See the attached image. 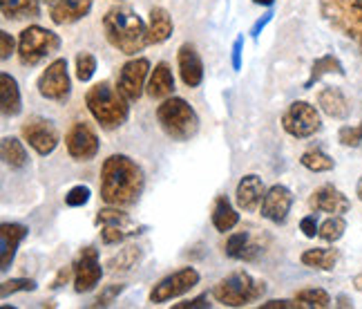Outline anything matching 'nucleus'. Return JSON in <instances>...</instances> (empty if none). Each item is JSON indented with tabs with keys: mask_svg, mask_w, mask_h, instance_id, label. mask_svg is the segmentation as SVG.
Returning a JSON list of instances; mask_svg holds the SVG:
<instances>
[{
	"mask_svg": "<svg viewBox=\"0 0 362 309\" xmlns=\"http://www.w3.org/2000/svg\"><path fill=\"white\" fill-rule=\"evenodd\" d=\"M282 128L286 135L296 137V139H309L322 128V119H320V112L315 106L309 101H293L280 119Z\"/></svg>",
	"mask_w": 362,
	"mask_h": 309,
	"instance_id": "8",
	"label": "nucleus"
},
{
	"mask_svg": "<svg viewBox=\"0 0 362 309\" xmlns=\"http://www.w3.org/2000/svg\"><path fill=\"white\" fill-rule=\"evenodd\" d=\"M141 256H144V251L134 247V245H128L125 249H121L117 256H112L107 260V269L112 271V274H119V271H130L132 266H136L139 262H141Z\"/></svg>",
	"mask_w": 362,
	"mask_h": 309,
	"instance_id": "31",
	"label": "nucleus"
},
{
	"mask_svg": "<svg viewBox=\"0 0 362 309\" xmlns=\"http://www.w3.org/2000/svg\"><path fill=\"white\" fill-rule=\"evenodd\" d=\"M38 285L36 280L32 278H11V280H5L3 285H0V298H9L11 293H18V291H34Z\"/></svg>",
	"mask_w": 362,
	"mask_h": 309,
	"instance_id": "38",
	"label": "nucleus"
},
{
	"mask_svg": "<svg viewBox=\"0 0 362 309\" xmlns=\"http://www.w3.org/2000/svg\"><path fill=\"white\" fill-rule=\"evenodd\" d=\"M300 164L311 173H329L336 168V162H333L325 150L320 148H309L306 152H302Z\"/></svg>",
	"mask_w": 362,
	"mask_h": 309,
	"instance_id": "32",
	"label": "nucleus"
},
{
	"mask_svg": "<svg viewBox=\"0 0 362 309\" xmlns=\"http://www.w3.org/2000/svg\"><path fill=\"white\" fill-rule=\"evenodd\" d=\"M38 94L47 101L65 103L69 92H72V79L67 72V61L65 59H54L43 72H40L36 81Z\"/></svg>",
	"mask_w": 362,
	"mask_h": 309,
	"instance_id": "9",
	"label": "nucleus"
},
{
	"mask_svg": "<svg viewBox=\"0 0 362 309\" xmlns=\"http://www.w3.org/2000/svg\"><path fill=\"white\" fill-rule=\"evenodd\" d=\"M208 305V296L206 293H202V296H197V298H192V300H186V303H177L173 309H197V307H202V309H206Z\"/></svg>",
	"mask_w": 362,
	"mask_h": 309,
	"instance_id": "48",
	"label": "nucleus"
},
{
	"mask_svg": "<svg viewBox=\"0 0 362 309\" xmlns=\"http://www.w3.org/2000/svg\"><path fill=\"white\" fill-rule=\"evenodd\" d=\"M309 208L313 210V213L344 215V213H349L351 202L342 191H338L333 184H322L311 193Z\"/></svg>",
	"mask_w": 362,
	"mask_h": 309,
	"instance_id": "15",
	"label": "nucleus"
},
{
	"mask_svg": "<svg viewBox=\"0 0 362 309\" xmlns=\"http://www.w3.org/2000/svg\"><path fill=\"white\" fill-rule=\"evenodd\" d=\"M72 266H74V291L76 293H88L101 283L103 266L99 260V251L94 247L81 249V254Z\"/></svg>",
	"mask_w": 362,
	"mask_h": 309,
	"instance_id": "13",
	"label": "nucleus"
},
{
	"mask_svg": "<svg viewBox=\"0 0 362 309\" xmlns=\"http://www.w3.org/2000/svg\"><path fill=\"white\" fill-rule=\"evenodd\" d=\"M123 289H125V285H107V287H103L99 293H96L94 307H110V305H112L121 296Z\"/></svg>",
	"mask_w": 362,
	"mask_h": 309,
	"instance_id": "41",
	"label": "nucleus"
},
{
	"mask_svg": "<svg viewBox=\"0 0 362 309\" xmlns=\"http://www.w3.org/2000/svg\"><path fill=\"white\" fill-rule=\"evenodd\" d=\"M177 65L181 81L186 83V88H199L204 81V61L197 52V47L184 43L177 52Z\"/></svg>",
	"mask_w": 362,
	"mask_h": 309,
	"instance_id": "17",
	"label": "nucleus"
},
{
	"mask_svg": "<svg viewBox=\"0 0 362 309\" xmlns=\"http://www.w3.org/2000/svg\"><path fill=\"white\" fill-rule=\"evenodd\" d=\"M86 106L103 130H117L130 117L128 96L110 81L94 83L86 94Z\"/></svg>",
	"mask_w": 362,
	"mask_h": 309,
	"instance_id": "3",
	"label": "nucleus"
},
{
	"mask_svg": "<svg viewBox=\"0 0 362 309\" xmlns=\"http://www.w3.org/2000/svg\"><path fill=\"white\" fill-rule=\"evenodd\" d=\"M267 293V283L246 271H235L219 280L213 289V298L224 307H248Z\"/></svg>",
	"mask_w": 362,
	"mask_h": 309,
	"instance_id": "6",
	"label": "nucleus"
},
{
	"mask_svg": "<svg viewBox=\"0 0 362 309\" xmlns=\"http://www.w3.org/2000/svg\"><path fill=\"white\" fill-rule=\"evenodd\" d=\"M175 30L173 16L163 7H152L150 18H148V43L150 45H161L165 43Z\"/></svg>",
	"mask_w": 362,
	"mask_h": 309,
	"instance_id": "25",
	"label": "nucleus"
},
{
	"mask_svg": "<svg viewBox=\"0 0 362 309\" xmlns=\"http://www.w3.org/2000/svg\"><path fill=\"white\" fill-rule=\"evenodd\" d=\"M242 47H244V36H238V38H235V43H233V54H230L235 72H240V69H242Z\"/></svg>",
	"mask_w": 362,
	"mask_h": 309,
	"instance_id": "45",
	"label": "nucleus"
},
{
	"mask_svg": "<svg viewBox=\"0 0 362 309\" xmlns=\"http://www.w3.org/2000/svg\"><path fill=\"white\" fill-rule=\"evenodd\" d=\"M255 5H262V7H273L275 5V0H253Z\"/></svg>",
	"mask_w": 362,
	"mask_h": 309,
	"instance_id": "49",
	"label": "nucleus"
},
{
	"mask_svg": "<svg viewBox=\"0 0 362 309\" xmlns=\"http://www.w3.org/2000/svg\"><path fill=\"white\" fill-rule=\"evenodd\" d=\"M146 231V227H101V242L103 245H119V242H125L130 240V237H136Z\"/></svg>",
	"mask_w": 362,
	"mask_h": 309,
	"instance_id": "34",
	"label": "nucleus"
},
{
	"mask_svg": "<svg viewBox=\"0 0 362 309\" xmlns=\"http://www.w3.org/2000/svg\"><path fill=\"white\" fill-rule=\"evenodd\" d=\"M354 287H356L358 291H362V271L354 278Z\"/></svg>",
	"mask_w": 362,
	"mask_h": 309,
	"instance_id": "50",
	"label": "nucleus"
},
{
	"mask_svg": "<svg viewBox=\"0 0 362 309\" xmlns=\"http://www.w3.org/2000/svg\"><path fill=\"white\" fill-rule=\"evenodd\" d=\"M157 121L161 130L175 142H188L190 137L197 135L199 130V117L194 108L181 99V96H168L157 108Z\"/></svg>",
	"mask_w": 362,
	"mask_h": 309,
	"instance_id": "4",
	"label": "nucleus"
},
{
	"mask_svg": "<svg viewBox=\"0 0 362 309\" xmlns=\"http://www.w3.org/2000/svg\"><path fill=\"white\" fill-rule=\"evenodd\" d=\"M21 135L25 139V144H30V148H34L40 157L52 154L61 142L57 125L45 117H30L21 125Z\"/></svg>",
	"mask_w": 362,
	"mask_h": 309,
	"instance_id": "11",
	"label": "nucleus"
},
{
	"mask_svg": "<svg viewBox=\"0 0 362 309\" xmlns=\"http://www.w3.org/2000/svg\"><path fill=\"white\" fill-rule=\"evenodd\" d=\"M146 92H148L150 99H168V96H173V92H175V77H173L170 65L165 63V61L157 63L155 69L150 72Z\"/></svg>",
	"mask_w": 362,
	"mask_h": 309,
	"instance_id": "22",
	"label": "nucleus"
},
{
	"mask_svg": "<svg viewBox=\"0 0 362 309\" xmlns=\"http://www.w3.org/2000/svg\"><path fill=\"white\" fill-rule=\"evenodd\" d=\"M13 52H18V50H16V40L11 38L9 32L3 30V32H0V59L7 61Z\"/></svg>",
	"mask_w": 362,
	"mask_h": 309,
	"instance_id": "42",
	"label": "nucleus"
},
{
	"mask_svg": "<svg viewBox=\"0 0 362 309\" xmlns=\"http://www.w3.org/2000/svg\"><path fill=\"white\" fill-rule=\"evenodd\" d=\"M146 189L144 168L128 154H110L101 166L99 193L107 206H132Z\"/></svg>",
	"mask_w": 362,
	"mask_h": 309,
	"instance_id": "1",
	"label": "nucleus"
},
{
	"mask_svg": "<svg viewBox=\"0 0 362 309\" xmlns=\"http://www.w3.org/2000/svg\"><path fill=\"white\" fill-rule=\"evenodd\" d=\"M358 198H360V202H362V179L358 181Z\"/></svg>",
	"mask_w": 362,
	"mask_h": 309,
	"instance_id": "53",
	"label": "nucleus"
},
{
	"mask_svg": "<svg viewBox=\"0 0 362 309\" xmlns=\"http://www.w3.org/2000/svg\"><path fill=\"white\" fill-rule=\"evenodd\" d=\"M74 276V266H61L59 269V274H57V278L52 280V285H49V289H61L63 285H67V280Z\"/></svg>",
	"mask_w": 362,
	"mask_h": 309,
	"instance_id": "44",
	"label": "nucleus"
},
{
	"mask_svg": "<svg viewBox=\"0 0 362 309\" xmlns=\"http://www.w3.org/2000/svg\"><path fill=\"white\" fill-rule=\"evenodd\" d=\"M317 220H315V215H306V218H302L300 220V231L306 235V237H315L317 235Z\"/></svg>",
	"mask_w": 362,
	"mask_h": 309,
	"instance_id": "47",
	"label": "nucleus"
},
{
	"mask_svg": "<svg viewBox=\"0 0 362 309\" xmlns=\"http://www.w3.org/2000/svg\"><path fill=\"white\" fill-rule=\"evenodd\" d=\"M317 106L331 119H346L351 112L349 99L344 96V92L333 86H327L317 92Z\"/></svg>",
	"mask_w": 362,
	"mask_h": 309,
	"instance_id": "21",
	"label": "nucleus"
},
{
	"mask_svg": "<svg viewBox=\"0 0 362 309\" xmlns=\"http://www.w3.org/2000/svg\"><path fill=\"white\" fill-rule=\"evenodd\" d=\"M103 32L107 43L125 56H136L148 47V23L130 7H112L103 16Z\"/></svg>",
	"mask_w": 362,
	"mask_h": 309,
	"instance_id": "2",
	"label": "nucleus"
},
{
	"mask_svg": "<svg viewBox=\"0 0 362 309\" xmlns=\"http://www.w3.org/2000/svg\"><path fill=\"white\" fill-rule=\"evenodd\" d=\"M291 206H293V193L284 184H273L267 191V195H264L259 213L264 220H269L273 224H284L291 213Z\"/></svg>",
	"mask_w": 362,
	"mask_h": 309,
	"instance_id": "16",
	"label": "nucleus"
},
{
	"mask_svg": "<svg viewBox=\"0 0 362 309\" xmlns=\"http://www.w3.org/2000/svg\"><path fill=\"white\" fill-rule=\"evenodd\" d=\"M262 309H302L304 305L296 298V300H269V303H262Z\"/></svg>",
	"mask_w": 362,
	"mask_h": 309,
	"instance_id": "46",
	"label": "nucleus"
},
{
	"mask_svg": "<svg viewBox=\"0 0 362 309\" xmlns=\"http://www.w3.org/2000/svg\"><path fill=\"white\" fill-rule=\"evenodd\" d=\"M65 148L74 162H92L99 154V135L88 121H74L65 135Z\"/></svg>",
	"mask_w": 362,
	"mask_h": 309,
	"instance_id": "12",
	"label": "nucleus"
},
{
	"mask_svg": "<svg viewBox=\"0 0 362 309\" xmlns=\"http://www.w3.org/2000/svg\"><path fill=\"white\" fill-rule=\"evenodd\" d=\"M96 72V56L92 52H78L76 54V79L81 83H88Z\"/></svg>",
	"mask_w": 362,
	"mask_h": 309,
	"instance_id": "37",
	"label": "nucleus"
},
{
	"mask_svg": "<svg viewBox=\"0 0 362 309\" xmlns=\"http://www.w3.org/2000/svg\"><path fill=\"white\" fill-rule=\"evenodd\" d=\"M30 235V229L21 222H3L0 224V254H3V266L0 269L7 271L13 258H16V251L21 247V242Z\"/></svg>",
	"mask_w": 362,
	"mask_h": 309,
	"instance_id": "18",
	"label": "nucleus"
},
{
	"mask_svg": "<svg viewBox=\"0 0 362 309\" xmlns=\"http://www.w3.org/2000/svg\"><path fill=\"white\" fill-rule=\"evenodd\" d=\"M320 16L344 38L354 40L362 54V0H320Z\"/></svg>",
	"mask_w": 362,
	"mask_h": 309,
	"instance_id": "5",
	"label": "nucleus"
},
{
	"mask_svg": "<svg viewBox=\"0 0 362 309\" xmlns=\"http://www.w3.org/2000/svg\"><path fill=\"white\" fill-rule=\"evenodd\" d=\"M267 186L259 175H244L238 184V191H235V200H238V206L242 210H257L264 202V195H267Z\"/></svg>",
	"mask_w": 362,
	"mask_h": 309,
	"instance_id": "19",
	"label": "nucleus"
},
{
	"mask_svg": "<svg viewBox=\"0 0 362 309\" xmlns=\"http://www.w3.org/2000/svg\"><path fill=\"white\" fill-rule=\"evenodd\" d=\"M0 110H3V117H18L23 110V96L18 81L11 74L3 72L0 74Z\"/></svg>",
	"mask_w": 362,
	"mask_h": 309,
	"instance_id": "23",
	"label": "nucleus"
},
{
	"mask_svg": "<svg viewBox=\"0 0 362 309\" xmlns=\"http://www.w3.org/2000/svg\"><path fill=\"white\" fill-rule=\"evenodd\" d=\"M327 74H338V77H344L346 74L344 72V65L340 63L338 56L325 54V56H320V59H315L313 65H311V74H309V79H306V83H304V90L313 88L315 83L322 79V77H327Z\"/></svg>",
	"mask_w": 362,
	"mask_h": 309,
	"instance_id": "28",
	"label": "nucleus"
},
{
	"mask_svg": "<svg viewBox=\"0 0 362 309\" xmlns=\"http://www.w3.org/2000/svg\"><path fill=\"white\" fill-rule=\"evenodd\" d=\"M199 285V271L194 269V266H184V269H179L170 276H165L163 280L150 289V296L148 300L152 305H161V303H168L173 298H179L188 293L192 287Z\"/></svg>",
	"mask_w": 362,
	"mask_h": 309,
	"instance_id": "10",
	"label": "nucleus"
},
{
	"mask_svg": "<svg viewBox=\"0 0 362 309\" xmlns=\"http://www.w3.org/2000/svg\"><path fill=\"white\" fill-rule=\"evenodd\" d=\"M90 189L88 186H83V184H78V186H72L67 193H65V204L67 206H72V208H78V206H86L88 202H90Z\"/></svg>",
	"mask_w": 362,
	"mask_h": 309,
	"instance_id": "40",
	"label": "nucleus"
},
{
	"mask_svg": "<svg viewBox=\"0 0 362 309\" xmlns=\"http://www.w3.org/2000/svg\"><path fill=\"white\" fill-rule=\"evenodd\" d=\"M213 227L219 231V233H226V231H233L235 227H238L240 222V213L233 208L230 200L226 198V195H217L215 198V204H213Z\"/></svg>",
	"mask_w": 362,
	"mask_h": 309,
	"instance_id": "26",
	"label": "nucleus"
},
{
	"mask_svg": "<svg viewBox=\"0 0 362 309\" xmlns=\"http://www.w3.org/2000/svg\"><path fill=\"white\" fill-rule=\"evenodd\" d=\"M338 305L340 307H351V303H349V298H346V296H340L338 298Z\"/></svg>",
	"mask_w": 362,
	"mask_h": 309,
	"instance_id": "51",
	"label": "nucleus"
},
{
	"mask_svg": "<svg viewBox=\"0 0 362 309\" xmlns=\"http://www.w3.org/2000/svg\"><path fill=\"white\" fill-rule=\"evenodd\" d=\"M340 254L338 249H306L302 251L300 262L309 269H317V271H333L336 269Z\"/></svg>",
	"mask_w": 362,
	"mask_h": 309,
	"instance_id": "27",
	"label": "nucleus"
},
{
	"mask_svg": "<svg viewBox=\"0 0 362 309\" xmlns=\"http://www.w3.org/2000/svg\"><path fill=\"white\" fill-rule=\"evenodd\" d=\"M338 142L346 148H358L362 144V121L356 125H342L338 130Z\"/></svg>",
	"mask_w": 362,
	"mask_h": 309,
	"instance_id": "39",
	"label": "nucleus"
},
{
	"mask_svg": "<svg viewBox=\"0 0 362 309\" xmlns=\"http://www.w3.org/2000/svg\"><path fill=\"white\" fill-rule=\"evenodd\" d=\"M61 50V36L40 25L25 27L18 36V61L25 67H36Z\"/></svg>",
	"mask_w": 362,
	"mask_h": 309,
	"instance_id": "7",
	"label": "nucleus"
},
{
	"mask_svg": "<svg viewBox=\"0 0 362 309\" xmlns=\"http://www.w3.org/2000/svg\"><path fill=\"white\" fill-rule=\"evenodd\" d=\"M38 3H40V5H49V7H52L54 3H59V0H38Z\"/></svg>",
	"mask_w": 362,
	"mask_h": 309,
	"instance_id": "52",
	"label": "nucleus"
},
{
	"mask_svg": "<svg viewBox=\"0 0 362 309\" xmlns=\"http://www.w3.org/2000/svg\"><path fill=\"white\" fill-rule=\"evenodd\" d=\"M344 231H346V220L342 215H331L329 220L320 224L317 235H320V240H325V242H338L344 235Z\"/></svg>",
	"mask_w": 362,
	"mask_h": 309,
	"instance_id": "35",
	"label": "nucleus"
},
{
	"mask_svg": "<svg viewBox=\"0 0 362 309\" xmlns=\"http://www.w3.org/2000/svg\"><path fill=\"white\" fill-rule=\"evenodd\" d=\"M0 152H3V159L9 168L13 171H23V168L30 164V157H27V150L23 146L21 139L16 137H5L3 144H0Z\"/></svg>",
	"mask_w": 362,
	"mask_h": 309,
	"instance_id": "30",
	"label": "nucleus"
},
{
	"mask_svg": "<svg viewBox=\"0 0 362 309\" xmlns=\"http://www.w3.org/2000/svg\"><path fill=\"white\" fill-rule=\"evenodd\" d=\"M92 5L94 0H59L49 7V18L54 25H72L86 18Z\"/></svg>",
	"mask_w": 362,
	"mask_h": 309,
	"instance_id": "20",
	"label": "nucleus"
},
{
	"mask_svg": "<svg viewBox=\"0 0 362 309\" xmlns=\"http://www.w3.org/2000/svg\"><path fill=\"white\" fill-rule=\"evenodd\" d=\"M273 16H275V11L273 9H269L267 13H264V16L259 18V21H255V25L250 27V36H253V40H259V34L267 30V25L273 21Z\"/></svg>",
	"mask_w": 362,
	"mask_h": 309,
	"instance_id": "43",
	"label": "nucleus"
},
{
	"mask_svg": "<svg viewBox=\"0 0 362 309\" xmlns=\"http://www.w3.org/2000/svg\"><path fill=\"white\" fill-rule=\"evenodd\" d=\"M296 298L304 305V307H315V309H325L331 305V296L325 289H300L296 293Z\"/></svg>",
	"mask_w": 362,
	"mask_h": 309,
	"instance_id": "36",
	"label": "nucleus"
},
{
	"mask_svg": "<svg viewBox=\"0 0 362 309\" xmlns=\"http://www.w3.org/2000/svg\"><path fill=\"white\" fill-rule=\"evenodd\" d=\"M150 74V61L146 56H139V59H130L128 63H123L119 69V79H117V88L128 96V101H139L146 88V79Z\"/></svg>",
	"mask_w": 362,
	"mask_h": 309,
	"instance_id": "14",
	"label": "nucleus"
},
{
	"mask_svg": "<svg viewBox=\"0 0 362 309\" xmlns=\"http://www.w3.org/2000/svg\"><path fill=\"white\" fill-rule=\"evenodd\" d=\"M94 224L96 227H132L134 222L125 210H121V206H107L96 213Z\"/></svg>",
	"mask_w": 362,
	"mask_h": 309,
	"instance_id": "33",
	"label": "nucleus"
},
{
	"mask_svg": "<svg viewBox=\"0 0 362 309\" xmlns=\"http://www.w3.org/2000/svg\"><path fill=\"white\" fill-rule=\"evenodd\" d=\"M224 254L226 258L230 260H255L259 254H262V249L257 242L250 240V235L246 231H238V233H230L228 235V240L224 245Z\"/></svg>",
	"mask_w": 362,
	"mask_h": 309,
	"instance_id": "24",
	"label": "nucleus"
},
{
	"mask_svg": "<svg viewBox=\"0 0 362 309\" xmlns=\"http://www.w3.org/2000/svg\"><path fill=\"white\" fill-rule=\"evenodd\" d=\"M3 16L9 21H23V18H38L40 16V3L38 0H0Z\"/></svg>",
	"mask_w": 362,
	"mask_h": 309,
	"instance_id": "29",
	"label": "nucleus"
}]
</instances>
